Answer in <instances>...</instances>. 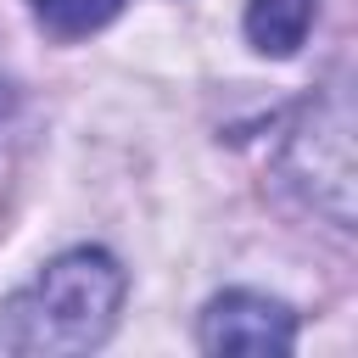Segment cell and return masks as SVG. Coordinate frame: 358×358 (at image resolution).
Wrapping results in <instances>:
<instances>
[{"label": "cell", "instance_id": "cell-1", "mask_svg": "<svg viewBox=\"0 0 358 358\" xmlns=\"http://www.w3.org/2000/svg\"><path fill=\"white\" fill-rule=\"evenodd\" d=\"M123 302V268L117 257L78 246L56 257L28 291L0 302V352H90L106 341Z\"/></svg>", "mask_w": 358, "mask_h": 358}, {"label": "cell", "instance_id": "cell-2", "mask_svg": "<svg viewBox=\"0 0 358 358\" xmlns=\"http://www.w3.org/2000/svg\"><path fill=\"white\" fill-rule=\"evenodd\" d=\"M291 341H296L291 308H280L257 291H224L201 313L207 352H291Z\"/></svg>", "mask_w": 358, "mask_h": 358}, {"label": "cell", "instance_id": "cell-3", "mask_svg": "<svg viewBox=\"0 0 358 358\" xmlns=\"http://www.w3.org/2000/svg\"><path fill=\"white\" fill-rule=\"evenodd\" d=\"M313 6H319V0H252V6H246V39H252L263 56H291V50L308 39Z\"/></svg>", "mask_w": 358, "mask_h": 358}, {"label": "cell", "instance_id": "cell-4", "mask_svg": "<svg viewBox=\"0 0 358 358\" xmlns=\"http://www.w3.org/2000/svg\"><path fill=\"white\" fill-rule=\"evenodd\" d=\"M117 11H123V0H34L39 28L56 39H84V34L106 28Z\"/></svg>", "mask_w": 358, "mask_h": 358}]
</instances>
